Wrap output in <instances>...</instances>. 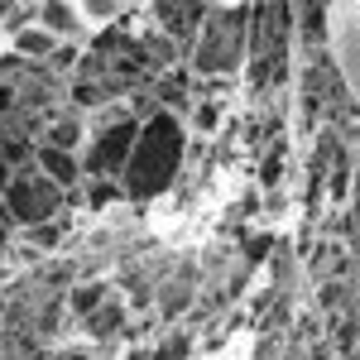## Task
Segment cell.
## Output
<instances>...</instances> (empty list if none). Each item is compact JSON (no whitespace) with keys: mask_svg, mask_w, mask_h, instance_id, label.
<instances>
[{"mask_svg":"<svg viewBox=\"0 0 360 360\" xmlns=\"http://www.w3.org/2000/svg\"><path fill=\"white\" fill-rule=\"evenodd\" d=\"M173 125L168 120H159V125H149L144 130V144H139V164L135 173H130V183H135L139 193H149V188H164V178L173 173V164H178V144H173Z\"/></svg>","mask_w":360,"mask_h":360,"instance_id":"obj_1","label":"cell"},{"mask_svg":"<svg viewBox=\"0 0 360 360\" xmlns=\"http://www.w3.org/2000/svg\"><path fill=\"white\" fill-rule=\"evenodd\" d=\"M10 197H15V207L25 212L29 221H34V217H44V212L53 207V193L44 188V178H39V188H34V178H25V183H15V188H10Z\"/></svg>","mask_w":360,"mask_h":360,"instance_id":"obj_2","label":"cell"},{"mask_svg":"<svg viewBox=\"0 0 360 360\" xmlns=\"http://www.w3.org/2000/svg\"><path fill=\"white\" fill-rule=\"evenodd\" d=\"M125 139H130V130H120V135H106L91 164H96V168H111V164H120V159H125Z\"/></svg>","mask_w":360,"mask_h":360,"instance_id":"obj_3","label":"cell"}]
</instances>
